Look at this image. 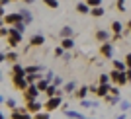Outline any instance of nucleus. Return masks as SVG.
Listing matches in <instances>:
<instances>
[{"label":"nucleus","instance_id":"obj_11","mask_svg":"<svg viewBox=\"0 0 131 119\" xmlns=\"http://www.w3.org/2000/svg\"><path fill=\"white\" fill-rule=\"evenodd\" d=\"M96 39H98L100 43H106V41H110V39H112V33H110V29H98V31H96Z\"/></svg>","mask_w":131,"mask_h":119},{"label":"nucleus","instance_id":"obj_40","mask_svg":"<svg viewBox=\"0 0 131 119\" xmlns=\"http://www.w3.org/2000/svg\"><path fill=\"white\" fill-rule=\"evenodd\" d=\"M115 6H117V10H119V12H123V10H125V0H117V4H115Z\"/></svg>","mask_w":131,"mask_h":119},{"label":"nucleus","instance_id":"obj_37","mask_svg":"<svg viewBox=\"0 0 131 119\" xmlns=\"http://www.w3.org/2000/svg\"><path fill=\"white\" fill-rule=\"evenodd\" d=\"M55 76H57V74H55L53 70H47V74H45V80H47V82H53V80H55Z\"/></svg>","mask_w":131,"mask_h":119},{"label":"nucleus","instance_id":"obj_30","mask_svg":"<svg viewBox=\"0 0 131 119\" xmlns=\"http://www.w3.org/2000/svg\"><path fill=\"white\" fill-rule=\"evenodd\" d=\"M104 100H106L108 103H117V102H121V100H119V96H112V94H108V96H106Z\"/></svg>","mask_w":131,"mask_h":119},{"label":"nucleus","instance_id":"obj_29","mask_svg":"<svg viewBox=\"0 0 131 119\" xmlns=\"http://www.w3.org/2000/svg\"><path fill=\"white\" fill-rule=\"evenodd\" d=\"M6 61H10V63H16V61H18V53H16V51H10V53H6Z\"/></svg>","mask_w":131,"mask_h":119},{"label":"nucleus","instance_id":"obj_41","mask_svg":"<svg viewBox=\"0 0 131 119\" xmlns=\"http://www.w3.org/2000/svg\"><path fill=\"white\" fill-rule=\"evenodd\" d=\"M110 94H112V96H119V86H112V90H110Z\"/></svg>","mask_w":131,"mask_h":119},{"label":"nucleus","instance_id":"obj_25","mask_svg":"<svg viewBox=\"0 0 131 119\" xmlns=\"http://www.w3.org/2000/svg\"><path fill=\"white\" fill-rule=\"evenodd\" d=\"M90 16H94V18H102V16H104V8H102V6H96V8H92V10H90Z\"/></svg>","mask_w":131,"mask_h":119},{"label":"nucleus","instance_id":"obj_44","mask_svg":"<svg viewBox=\"0 0 131 119\" xmlns=\"http://www.w3.org/2000/svg\"><path fill=\"white\" fill-rule=\"evenodd\" d=\"M125 76H127V80L131 82V68H127V70H125Z\"/></svg>","mask_w":131,"mask_h":119},{"label":"nucleus","instance_id":"obj_42","mask_svg":"<svg viewBox=\"0 0 131 119\" xmlns=\"http://www.w3.org/2000/svg\"><path fill=\"white\" fill-rule=\"evenodd\" d=\"M125 65H127V68H131V53L125 55Z\"/></svg>","mask_w":131,"mask_h":119},{"label":"nucleus","instance_id":"obj_27","mask_svg":"<svg viewBox=\"0 0 131 119\" xmlns=\"http://www.w3.org/2000/svg\"><path fill=\"white\" fill-rule=\"evenodd\" d=\"M119 109H121V113H125V111L131 109V103L127 102V100H121V102H119Z\"/></svg>","mask_w":131,"mask_h":119},{"label":"nucleus","instance_id":"obj_15","mask_svg":"<svg viewBox=\"0 0 131 119\" xmlns=\"http://www.w3.org/2000/svg\"><path fill=\"white\" fill-rule=\"evenodd\" d=\"M61 39H67V37H72L74 35V29H72L71 26H65V27H61V31H59Z\"/></svg>","mask_w":131,"mask_h":119},{"label":"nucleus","instance_id":"obj_9","mask_svg":"<svg viewBox=\"0 0 131 119\" xmlns=\"http://www.w3.org/2000/svg\"><path fill=\"white\" fill-rule=\"evenodd\" d=\"M12 82H14V86L18 88V90H27V86H29V82L26 80V76H12Z\"/></svg>","mask_w":131,"mask_h":119},{"label":"nucleus","instance_id":"obj_35","mask_svg":"<svg viewBox=\"0 0 131 119\" xmlns=\"http://www.w3.org/2000/svg\"><path fill=\"white\" fill-rule=\"evenodd\" d=\"M102 2H104V0H86V4L90 6V8H96V6H102Z\"/></svg>","mask_w":131,"mask_h":119},{"label":"nucleus","instance_id":"obj_12","mask_svg":"<svg viewBox=\"0 0 131 119\" xmlns=\"http://www.w3.org/2000/svg\"><path fill=\"white\" fill-rule=\"evenodd\" d=\"M88 94H90V86H82V88H78L77 92H74V98L80 102V100H86Z\"/></svg>","mask_w":131,"mask_h":119},{"label":"nucleus","instance_id":"obj_13","mask_svg":"<svg viewBox=\"0 0 131 119\" xmlns=\"http://www.w3.org/2000/svg\"><path fill=\"white\" fill-rule=\"evenodd\" d=\"M110 90H112V86H110V84H100L98 90H96V96H98V98H106V96L110 94Z\"/></svg>","mask_w":131,"mask_h":119},{"label":"nucleus","instance_id":"obj_2","mask_svg":"<svg viewBox=\"0 0 131 119\" xmlns=\"http://www.w3.org/2000/svg\"><path fill=\"white\" fill-rule=\"evenodd\" d=\"M63 103V96H55V98H47V102L43 103L45 111H55L57 108H61Z\"/></svg>","mask_w":131,"mask_h":119},{"label":"nucleus","instance_id":"obj_31","mask_svg":"<svg viewBox=\"0 0 131 119\" xmlns=\"http://www.w3.org/2000/svg\"><path fill=\"white\" fill-rule=\"evenodd\" d=\"M6 105H8L10 109H16V108H18V103H16V100H14V98H6Z\"/></svg>","mask_w":131,"mask_h":119},{"label":"nucleus","instance_id":"obj_3","mask_svg":"<svg viewBox=\"0 0 131 119\" xmlns=\"http://www.w3.org/2000/svg\"><path fill=\"white\" fill-rule=\"evenodd\" d=\"M24 100H26V102H31V100H37L39 98V88L35 86V84H29V86H27V90H24Z\"/></svg>","mask_w":131,"mask_h":119},{"label":"nucleus","instance_id":"obj_32","mask_svg":"<svg viewBox=\"0 0 131 119\" xmlns=\"http://www.w3.org/2000/svg\"><path fill=\"white\" fill-rule=\"evenodd\" d=\"M33 119H49V111H39L33 115Z\"/></svg>","mask_w":131,"mask_h":119},{"label":"nucleus","instance_id":"obj_17","mask_svg":"<svg viewBox=\"0 0 131 119\" xmlns=\"http://www.w3.org/2000/svg\"><path fill=\"white\" fill-rule=\"evenodd\" d=\"M61 47L65 49V51H69V49H72V47H74V39H72V37L61 39Z\"/></svg>","mask_w":131,"mask_h":119},{"label":"nucleus","instance_id":"obj_14","mask_svg":"<svg viewBox=\"0 0 131 119\" xmlns=\"http://www.w3.org/2000/svg\"><path fill=\"white\" fill-rule=\"evenodd\" d=\"M12 76H26V68L20 63H14L12 65Z\"/></svg>","mask_w":131,"mask_h":119},{"label":"nucleus","instance_id":"obj_53","mask_svg":"<svg viewBox=\"0 0 131 119\" xmlns=\"http://www.w3.org/2000/svg\"><path fill=\"white\" fill-rule=\"evenodd\" d=\"M86 119H96V117H86Z\"/></svg>","mask_w":131,"mask_h":119},{"label":"nucleus","instance_id":"obj_21","mask_svg":"<svg viewBox=\"0 0 131 119\" xmlns=\"http://www.w3.org/2000/svg\"><path fill=\"white\" fill-rule=\"evenodd\" d=\"M39 72H43V66H39V65L26 66V74H39Z\"/></svg>","mask_w":131,"mask_h":119},{"label":"nucleus","instance_id":"obj_50","mask_svg":"<svg viewBox=\"0 0 131 119\" xmlns=\"http://www.w3.org/2000/svg\"><path fill=\"white\" fill-rule=\"evenodd\" d=\"M24 2H26V4H31V2H35V0H24Z\"/></svg>","mask_w":131,"mask_h":119},{"label":"nucleus","instance_id":"obj_10","mask_svg":"<svg viewBox=\"0 0 131 119\" xmlns=\"http://www.w3.org/2000/svg\"><path fill=\"white\" fill-rule=\"evenodd\" d=\"M29 45H31V47H41V45H45V35L43 33L31 35V37H29Z\"/></svg>","mask_w":131,"mask_h":119},{"label":"nucleus","instance_id":"obj_34","mask_svg":"<svg viewBox=\"0 0 131 119\" xmlns=\"http://www.w3.org/2000/svg\"><path fill=\"white\" fill-rule=\"evenodd\" d=\"M45 6H49V8H59V0H43Z\"/></svg>","mask_w":131,"mask_h":119},{"label":"nucleus","instance_id":"obj_51","mask_svg":"<svg viewBox=\"0 0 131 119\" xmlns=\"http://www.w3.org/2000/svg\"><path fill=\"white\" fill-rule=\"evenodd\" d=\"M0 119H6V117H4V113H2V111H0Z\"/></svg>","mask_w":131,"mask_h":119},{"label":"nucleus","instance_id":"obj_39","mask_svg":"<svg viewBox=\"0 0 131 119\" xmlns=\"http://www.w3.org/2000/svg\"><path fill=\"white\" fill-rule=\"evenodd\" d=\"M51 84H55L57 88H59V86H63V78H61V76H55V80L51 82Z\"/></svg>","mask_w":131,"mask_h":119},{"label":"nucleus","instance_id":"obj_45","mask_svg":"<svg viewBox=\"0 0 131 119\" xmlns=\"http://www.w3.org/2000/svg\"><path fill=\"white\" fill-rule=\"evenodd\" d=\"M6 16V12H4V6H0V18H4Z\"/></svg>","mask_w":131,"mask_h":119},{"label":"nucleus","instance_id":"obj_48","mask_svg":"<svg viewBox=\"0 0 131 119\" xmlns=\"http://www.w3.org/2000/svg\"><path fill=\"white\" fill-rule=\"evenodd\" d=\"M115 119H125V113H121V115H117Z\"/></svg>","mask_w":131,"mask_h":119},{"label":"nucleus","instance_id":"obj_16","mask_svg":"<svg viewBox=\"0 0 131 119\" xmlns=\"http://www.w3.org/2000/svg\"><path fill=\"white\" fill-rule=\"evenodd\" d=\"M112 31H114V35H121V33H123V23L117 22V20L112 22Z\"/></svg>","mask_w":131,"mask_h":119},{"label":"nucleus","instance_id":"obj_52","mask_svg":"<svg viewBox=\"0 0 131 119\" xmlns=\"http://www.w3.org/2000/svg\"><path fill=\"white\" fill-rule=\"evenodd\" d=\"M0 80H2V70H0Z\"/></svg>","mask_w":131,"mask_h":119},{"label":"nucleus","instance_id":"obj_6","mask_svg":"<svg viewBox=\"0 0 131 119\" xmlns=\"http://www.w3.org/2000/svg\"><path fill=\"white\" fill-rule=\"evenodd\" d=\"M100 53L104 55L106 59H112V57H114V43H112V41L102 43V45H100Z\"/></svg>","mask_w":131,"mask_h":119},{"label":"nucleus","instance_id":"obj_22","mask_svg":"<svg viewBox=\"0 0 131 119\" xmlns=\"http://www.w3.org/2000/svg\"><path fill=\"white\" fill-rule=\"evenodd\" d=\"M90 10H92V8H90L86 2H78L77 4V12H80V14H90Z\"/></svg>","mask_w":131,"mask_h":119},{"label":"nucleus","instance_id":"obj_19","mask_svg":"<svg viewBox=\"0 0 131 119\" xmlns=\"http://www.w3.org/2000/svg\"><path fill=\"white\" fill-rule=\"evenodd\" d=\"M20 14H22V18H24V22H26V23H31L33 22V16H31V12L27 10V8H22Z\"/></svg>","mask_w":131,"mask_h":119},{"label":"nucleus","instance_id":"obj_1","mask_svg":"<svg viewBox=\"0 0 131 119\" xmlns=\"http://www.w3.org/2000/svg\"><path fill=\"white\" fill-rule=\"evenodd\" d=\"M110 80L112 82H115V86H123V84H127V76H125V72H121V70H110Z\"/></svg>","mask_w":131,"mask_h":119},{"label":"nucleus","instance_id":"obj_8","mask_svg":"<svg viewBox=\"0 0 131 119\" xmlns=\"http://www.w3.org/2000/svg\"><path fill=\"white\" fill-rule=\"evenodd\" d=\"M4 22H6V26H16L18 22H24V18H22V14L18 12V14H6L4 16Z\"/></svg>","mask_w":131,"mask_h":119},{"label":"nucleus","instance_id":"obj_54","mask_svg":"<svg viewBox=\"0 0 131 119\" xmlns=\"http://www.w3.org/2000/svg\"><path fill=\"white\" fill-rule=\"evenodd\" d=\"M12 2H16V0H12Z\"/></svg>","mask_w":131,"mask_h":119},{"label":"nucleus","instance_id":"obj_20","mask_svg":"<svg viewBox=\"0 0 131 119\" xmlns=\"http://www.w3.org/2000/svg\"><path fill=\"white\" fill-rule=\"evenodd\" d=\"M65 115H67V117H71V119H86L80 111H72V109H65Z\"/></svg>","mask_w":131,"mask_h":119},{"label":"nucleus","instance_id":"obj_46","mask_svg":"<svg viewBox=\"0 0 131 119\" xmlns=\"http://www.w3.org/2000/svg\"><path fill=\"white\" fill-rule=\"evenodd\" d=\"M6 61V53H0V63H4Z\"/></svg>","mask_w":131,"mask_h":119},{"label":"nucleus","instance_id":"obj_18","mask_svg":"<svg viewBox=\"0 0 131 119\" xmlns=\"http://www.w3.org/2000/svg\"><path fill=\"white\" fill-rule=\"evenodd\" d=\"M80 105L84 109H96V108H98V102H92V100H80Z\"/></svg>","mask_w":131,"mask_h":119},{"label":"nucleus","instance_id":"obj_49","mask_svg":"<svg viewBox=\"0 0 131 119\" xmlns=\"http://www.w3.org/2000/svg\"><path fill=\"white\" fill-rule=\"evenodd\" d=\"M127 29H129V31H131V20H129V22H127Z\"/></svg>","mask_w":131,"mask_h":119},{"label":"nucleus","instance_id":"obj_7","mask_svg":"<svg viewBox=\"0 0 131 119\" xmlns=\"http://www.w3.org/2000/svg\"><path fill=\"white\" fill-rule=\"evenodd\" d=\"M26 109L31 115H35V113H39V111L43 109V103H39L37 100H31V102H26Z\"/></svg>","mask_w":131,"mask_h":119},{"label":"nucleus","instance_id":"obj_43","mask_svg":"<svg viewBox=\"0 0 131 119\" xmlns=\"http://www.w3.org/2000/svg\"><path fill=\"white\" fill-rule=\"evenodd\" d=\"M10 2H12V0H0V6H4V8H6V6L10 4Z\"/></svg>","mask_w":131,"mask_h":119},{"label":"nucleus","instance_id":"obj_36","mask_svg":"<svg viewBox=\"0 0 131 119\" xmlns=\"http://www.w3.org/2000/svg\"><path fill=\"white\" fill-rule=\"evenodd\" d=\"M6 35H10V26L0 27V37H6Z\"/></svg>","mask_w":131,"mask_h":119},{"label":"nucleus","instance_id":"obj_4","mask_svg":"<svg viewBox=\"0 0 131 119\" xmlns=\"http://www.w3.org/2000/svg\"><path fill=\"white\" fill-rule=\"evenodd\" d=\"M20 41H22V33L16 31L14 27H10V35H8V43H10V47H12V49L18 47V45H20Z\"/></svg>","mask_w":131,"mask_h":119},{"label":"nucleus","instance_id":"obj_28","mask_svg":"<svg viewBox=\"0 0 131 119\" xmlns=\"http://www.w3.org/2000/svg\"><path fill=\"white\" fill-rule=\"evenodd\" d=\"M12 27H14V29H16V31H20V33H22V35H24V31H26V27H27V23H26V22H18L16 26H12Z\"/></svg>","mask_w":131,"mask_h":119},{"label":"nucleus","instance_id":"obj_23","mask_svg":"<svg viewBox=\"0 0 131 119\" xmlns=\"http://www.w3.org/2000/svg\"><path fill=\"white\" fill-rule=\"evenodd\" d=\"M74 90H77V82H67L63 88V94H72Z\"/></svg>","mask_w":131,"mask_h":119},{"label":"nucleus","instance_id":"obj_55","mask_svg":"<svg viewBox=\"0 0 131 119\" xmlns=\"http://www.w3.org/2000/svg\"><path fill=\"white\" fill-rule=\"evenodd\" d=\"M67 119H71V117H67Z\"/></svg>","mask_w":131,"mask_h":119},{"label":"nucleus","instance_id":"obj_5","mask_svg":"<svg viewBox=\"0 0 131 119\" xmlns=\"http://www.w3.org/2000/svg\"><path fill=\"white\" fill-rule=\"evenodd\" d=\"M12 119H33V115L26 108H16L12 109Z\"/></svg>","mask_w":131,"mask_h":119},{"label":"nucleus","instance_id":"obj_38","mask_svg":"<svg viewBox=\"0 0 131 119\" xmlns=\"http://www.w3.org/2000/svg\"><path fill=\"white\" fill-rule=\"evenodd\" d=\"M55 57H65V49L57 47V49H55Z\"/></svg>","mask_w":131,"mask_h":119},{"label":"nucleus","instance_id":"obj_26","mask_svg":"<svg viewBox=\"0 0 131 119\" xmlns=\"http://www.w3.org/2000/svg\"><path fill=\"white\" fill-rule=\"evenodd\" d=\"M114 68H115V70H121V72H125V70H127V65H125V61H114Z\"/></svg>","mask_w":131,"mask_h":119},{"label":"nucleus","instance_id":"obj_47","mask_svg":"<svg viewBox=\"0 0 131 119\" xmlns=\"http://www.w3.org/2000/svg\"><path fill=\"white\" fill-rule=\"evenodd\" d=\"M4 23H6V22H4V18H0V27H4Z\"/></svg>","mask_w":131,"mask_h":119},{"label":"nucleus","instance_id":"obj_24","mask_svg":"<svg viewBox=\"0 0 131 119\" xmlns=\"http://www.w3.org/2000/svg\"><path fill=\"white\" fill-rule=\"evenodd\" d=\"M49 84H51V82H47V80H45V76H43V78H41V80H37V82H35V86L39 88V92H45Z\"/></svg>","mask_w":131,"mask_h":119},{"label":"nucleus","instance_id":"obj_33","mask_svg":"<svg viewBox=\"0 0 131 119\" xmlns=\"http://www.w3.org/2000/svg\"><path fill=\"white\" fill-rule=\"evenodd\" d=\"M98 82H100V84H110V82H112V80H110V74H100Z\"/></svg>","mask_w":131,"mask_h":119}]
</instances>
